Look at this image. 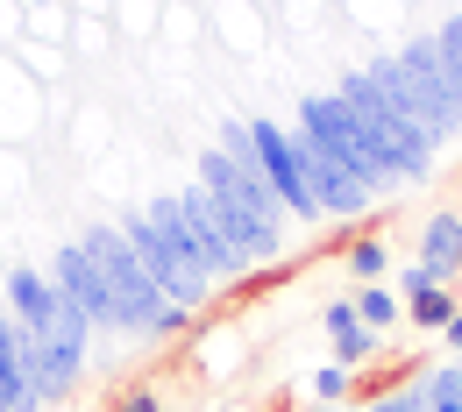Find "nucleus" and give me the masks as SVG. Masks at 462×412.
Returning <instances> with one entry per match:
<instances>
[{
    "instance_id": "nucleus-9",
    "label": "nucleus",
    "mask_w": 462,
    "mask_h": 412,
    "mask_svg": "<svg viewBox=\"0 0 462 412\" xmlns=\"http://www.w3.org/2000/svg\"><path fill=\"white\" fill-rule=\"evenodd\" d=\"M178 206H185V228H192V256H199V270H207V278H242L249 256L228 242L221 214H214V199H207V185H178Z\"/></svg>"
},
{
    "instance_id": "nucleus-17",
    "label": "nucleus",
    "mask_w": 462,
    "mask_h": 412,
    "mask_svg": "<svg viewBox=\"0 0 462 412\" xmlns=\"http://www.w3.org/2000/svg\"><path fill=\"white\" fill-rule=\"evenodd\" d=\"M456 313H462V298H456V292H441V285H434V292H420V298H412V320H420V327H448Z\"/></svg>"
},
{
    "instance_id": "nucleus-10",
    "label": "nucleus",
    "mask_w": 462,
    "mask_h": 412,
    "mask_svg": "<svg viewBox=\"0 0 462 412\" xmlns=\"http://www.w3.org/2000/svg\"><path fill=\"white\" fill-rule=\"evenodd\" d=\"M51 285H58L93 327H121V320H115V292H107L100 263L86 256V242H58V256H51Z\"/></svg>"
},
{
    "instance_id": "nucleus-25",
    "label": "nucleus",
    "mask_w": 462,
    "mask_h": 412,
    "mask_svg": "<svg viewBox=\"0 0 462 412\" xmlns=\"http://www.w3.org/2000/svg\"><path fill=\"white\" fill-rule=\"evenodd\" d=\"M320 412H335V406H320Z\"/></svg>"
},
{
    "instance_id": "nucleus-23",
    "label": "nucleus",
    "mask_w": 462,
    "mask_h": 412,
    "mask_svg": "<svg viewBox=\"0 0 462 412\" xmlns=\"http://www.w3.org/2000/svg\"><path fill=\"white\" fill-rule=\"evenodd\" d=\"M441 334H448V349L462 355V313H456V320H448V327H441Z\"/></svg>"
},
{
    "instance_id": "nucleus-1",
    "label": "nucleus",
    "mask_w": 462,
    "mask_h": 412,
    "mask_svg": "<svg viewBox=\"0 0 462 412\" xmlns=\"http://www.w3.org/2000/svg\"><path fill=\"white\" fill-rule=\"evenodd\" d=\"M335 93L348 100L356 135H363V150H370V164H377L384 185H399V178H427V164H434V135L405 114V107L377 86V78H370V71H342V86H335Z\"/></svg>"
},
{
    "instance_id": "nucleus-2",
    "label": "nucleus",
    "mask_w": 462,
    "mask_h": 412,
    "mask_svg": "<svg viewBox=\"0 0 462 412\" xmlns=\"http://www.w3.org/2000/svg\"><path fill=\"white\" fill-rule=\"evenodd\" d=\"M121 235L128 249L143 256V270L157 278V292L185 306V313H199L207 306V270H199V256H192V228H185V206H178V192L164 199H150V206H135V214H121Z\"/></svg>"
},
{
    "instance_id": "nucleus-6",
    "label": "nucleus",
    "mask_w": 462,
    "mask_h": 412,
    "mask_svg": "<svg viewBox=\"0 0 462 412\" xmlns=\"http://www.w3.org/2000/svg\"><path fill=\"white\" fill-rule=\"evenodd\" d=\"M370 78H377V86H384L405 114L434 135V142H448V135L462 128V107H456V93H448V78H441V50H434V36H412L405 50L377 58V64H370Z\"/></svg>"
},
{
    "instance_id": "nucleus-22",
    "label": "nucleus",
    "mask_w": 462,
    "mask_h": 412,
    "mask_svg": "<svg viewBox=\"0 0 462 412\" xmlns=\"http://www.w3.org/2000/svg\"><path fill=\"white\" fill-rule=\"evenodd\" d=\"M420 292H434V270H427V263H405V292L399 298H420Z\"/></svg>"
},
{
    "instance_id": "nucleus-21",
    "label": "nucleus",
    "mask_w": 462,
    "mask_h": 412,
    "mask_svg": "<svg viewBox=\"0 0 462 412\" xmlns=\"http://www.w3.org/2000/svg\"><path fill=\"white\" fill-rule=\"evenodd\" d=\"M115 412H164V406H157V391L135 384V391H121V398H115Z\"/></svg>"
},
{
    "instance_id": "nucleus-8",
    "label": "nucleus",
    "mask_w": 462,
    "mask_h": 412,
    "mask_svg": "<svg viewBox=\"0 0 462 412\" xmlns=\"http://www.w3.org/2000/svg\"><path fill=\"white\" fill-rule=\"evenodd\" d=\"M249 135H256V157H263V178H271L278 206H285L291 221H320V199H313V178H306V142H299V128H285V121H249Z\"/></svg>"
},
{
    "instance_id": "nucleus-20",
    "label": "nucleus",
    "mask_w": 462,
    "mask_h": 412,
    "mask_svg": "<svg viewBox=\"0 0 462 412\" xmlns=\"http://www.w3.org/2000/svg\"><path fill=\"white\" fill-rule=\"evenodd\" d=\"M370 412H427V398H420V384H412V391H384Z\"/></svg>"
},
{
    "instance_id": "nucleus-11",
    "label": "nucleus",
    "mask_w": 462,
    "mask_h": 412,
    "mask_svg": "<svg viewBox=\"0 0 462 412\" xmlns=\"http://www.w3.org/2000/svg\"><path fill=\"white\" fill-rule=\"evenodd\" d=\"M0 412H43L29 362H22V320L7 313V298H0Z\"/></svg>"
},
{
    "instance_id": "nucleus-3",
    "label": "nucleus",
    "mask_w": 462,
    "mask_h": 412,
    "mask_svg": "<svg viewBox=\"0 0 462 412\" xmlns=\"http://www.w3.org/2000/svg\"><path fill=\"white\" fill-rule=\"evenodd\" d=\"M7 313L22 320V334L36 342V349L51 355V370H58L64 398L79 391V377H86V334H93V320L71 306V298L51 285V270H7Z\"/></svg>"
},
{
    "instance_id": "nucleus-24",
    "label": "nucleus",
    "mask_w": 462,
    "mask_h": 412,
    "mask_svg": "<svg viewBox=\"0 0 462 412\" xmlns=\"http://www.w3.org/2000/svg\"><path fill=\"white\" fill-rule=\"evenodd\" d=\"M456 370H462V355H456Z\"/></svg>"
},
{
    "instance_id": "nucleus-7",
    "label": "nucleus",
    "mask_w": 462,
    "mask_h": 412,
    "mask_svg": "<svg viewBox=\"0 0 462 412\" xmlns=\"http://www.w3.org/2000/svg\"><path fill=\"white\" fill-rule=\"evenodd\" d=\"M299 135H306L320 157H335V164H342L370 199H384V192H392V185L377 178V164H370V150H363V135H356V114H348L342 93H306V100H299Z\"/></svg>"
},
{
    "instance_id": "nucleus-5",
    "label": "nucleus",
    "mask_w": 462,
    "mask_h": 412,
    "mask_svg": "<svg viewBox=\"0 0 462 412\" xmlns=\"http://www.w3.org/2000/svg\"><path fill=\"white\" fill-rule=\"evenodd\" d=\"M86 256L100 263V278H107V292H115V320L128 327V334H178L192 313L185 306H171V298L157 292V278L143 270V256L128 249V235L121 228H86Z\"/></svg>"
},
{
    "instance_id": "nucleus-18",
    "label": "nucleus",
    "mask_w": 462,
    "mask_h": 412,
    "mask_svg": "<svg viewBox=\"0 0 462 412\" xmlns=\"http://www.w3.org/2000/svg\"><path fill=\"white\" fill-rule=\"evenodd\" d=\"M384 263H392V249H384V242H356V249H348V270H356L363 285H377V278H384Z\"/></svg>"
},
{
    "instance_id": "nucleus-13",
    "label": "nucleus",
    "mask_w": 462,
    "mask_h": 412,
    "mask_svg": "<svg viewBox=\"0 0 462 412\" xmlns=\"http://www.w3.org/2000/svg\"><path fill=\"white\" fill-rule=\"evenodd\" d=\"M420 263L434 270V285L462 270V214H434V221H427V235H420Z\"/></svg>"
},
{
    "instance_id": "nucleus-19",
    "label": "nucleus",
    "mask_w": 462,
    "mask_h": 412,
    "mask_svg": "<svg viewBox=\"0 0 462 412\" xmlns=\"http://www.w3.org/2000/svg\"><path fill=\"white\" fill-rule=\"evenodd\" d=\"M348 377H356L348 362H328V370H313V398H320V406H335V398L348 391Z\"/></svg>"
},
{
    "instance_id": "nucleus-4",
    "label": "nucleus",
    "mask_w": 462,
    "mask_h": 412,
    "mask_svg": "<svg viewBox=\"0 0 462 412\" xmlns=\"http://www.w3.org/2000/svg\"><path fill=\"white\" fill-rule=\"evenodd\" d=\"M199 185H207L221 206H235V214L263 235L271 256L285 249V206H278V192H271V178H263V157H256L249 121H228V128H221V142L199 157Z\"/></svg>"
},
{
    "instance_id": "nucleus-12",
    "label": "nucleus",
    "mask_w": 462,
    "mask_h": 412,
    "mask_svg": "<svg viewBox=\"0 0 462 412\" xmlns=\"http://www.w3.org/2000/svg\"><path fill=\"white\" fill-rule=\"evenodd\" d=\"M320 320H328V334H335V362H348V370H356V362H370V355H377V327H363L356 298H335Z\"/></svg>"
},
{
    "instance_id": "nucleus-15",
    "label": "nucleus",
    "mask_w": 462,
    "mask_h": 412,
    "mask_svg": "<svg viewBox=\"0 0 462 412\" xmlns=\"http://www.w3.org/2000/svg\"><path fill=\"white\" fill-rule=\"evenodd\" d=\"M420 398H427V412H462V370L448 362V370L420 377Z\"/></svg>"
},
{
    "instance_id": "nucleus-14",
    "label": "nucleus",
    "mask_w": 462,
    "mask_h": 412,
    "mask_svg": "<svg viewBox=\"0 0 462 412\" xmlns=\"http://www.w3.org/2000/svg\"><path fill=\"white\" fill-rule=\"evenodd\" d=\"M434 50H441V78H448V93H456V107H462V14H448L434 29Z\"/></svg>"
},
{
    "instance_id": "nucleus-16",
    "label": "nucleus",
    "mask_w": 462,
    "mask_h": 412,
    "mask_svg": "<svg viewBox=\"0 0 462 412\" xmlns=\"http://www.w3.org/2000/svg\"><path fill=\"white\" fill-rule=\"evenodd\" d=\"M356 313H363V327H377V334H384V327L399 320V292H384V285H363V292H356Z\"/></svg>"
}]
</instances>
